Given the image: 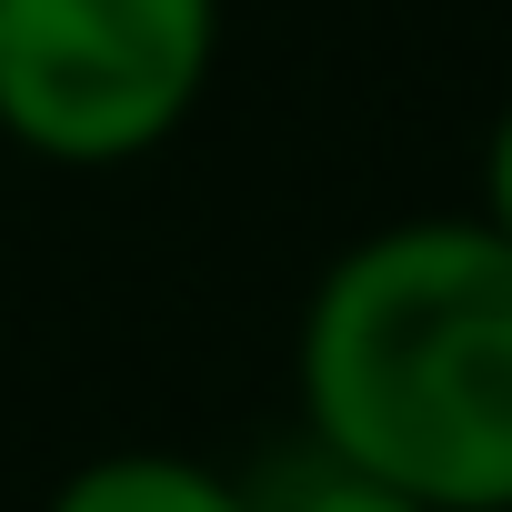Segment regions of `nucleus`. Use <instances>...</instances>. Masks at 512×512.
I'll use <instances>...</instances> for the list:
<instances>
[{
  "label": "nucleus",
  "mask_w": 512,
  "mask_h": 512,
  "mask_svg": "<svg viewBox=\"0 0 512 512\" xmlns=\"http://www.w3.org/2000/svg\"><path fill=\"white\" fill-rule=\"evenodd\" d=\"M482 221L512 241V101L492 111V141H482Z\"/></svg>",
  "instance_id": "39448f33"
},
{
  "label": "nucleus",
  "mask_w": 512,
  "mask_h": 512,
  "mask_svg": "<svg viewBox=\"0 0 512 512\" xmlns=\"http://www.w3.org/2000/svg\"><path fill=\"white\" fill-rule=\"evenodd\" d=\"M41 512H251V482H231L191 452L131 442V452H91L81 472H61Z\"/></svg>",
  "instance_id": "7ed1b4c3"
},
{
  "label": "nucleus",
  "mask_w": 512,
  "mask_h": 512,
  "mask_svg": "<svg viewBox=\"0 0 512 512\" xmlns=\"http://www.w3.org/2000/svg\"><path fill=\"white\" fill-rule=\"evenodd\" d=\"M292 382L302 442L432 512H512V241L482 211L362 231L302 302Z\"/></svg>",
  "instance_id": "f257e3e1"
},
{
  "label": "nucleus",
  "mask_w": 512,
  "mask_h": 512,
  "mask_svg": "<svg viewBox=\"0 0 512 512\" xmlns=\"http://www.w3.org/2000/svg\"><path fill=\"white\" fill-rule=\"evenodd\" d=\"M251 512H432V502H412L402 482H382V472H362V462L302 442L272 482H251Z\"/></svg>",
  "instance_id": "20e7f679"
},
{
  "label": "nucleus",
  "mask_w": 512,
  "mask_h": 512,
  "mask_svg": "<svg viewBox=\"0 0 512 512\" xmlns=\"http://www.w3.org/2000/svg\"><path fill=\"white\" fill-rule=\"evenodd\" d=\"M221 71V0H0V141L51 171L151 161Z\"/></svg>",
  "instance_id": "f03ea898"
}]
</instances>
